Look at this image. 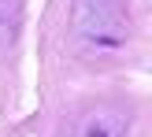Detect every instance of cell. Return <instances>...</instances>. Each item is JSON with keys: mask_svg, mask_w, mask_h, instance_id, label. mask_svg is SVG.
Segmentation results:
<instances>
[{"mask_svg": "<svg viewBox=\"0 0 152 137\" xmlns=\"http://www.w3.org/2000/svg\"><path fill=\"white\" fill-rule=\"evenodd\" d=\"M71 30L82 44L96 52H115L130 37V11L126 0H74Z\"/></svg>", "mask_w": 152, "mask_h": 137, "instance_id": "6da1fadb", "label": "cell"}, {"mask_svg": "<svg viewBox=\"0 0 152 137\" xmlns=\"http://www.w3.org/2000/svg\"><path fill=\"white\" fill-rule=\"evenodd\" d=\"M126 130H130V111L115 100H96L82 108L59 137H126Z\"/></svg>", "mask_w": 152, "mask_h": 137, "instance_id": "7a4b0ae2", "label": "cell"}]
</instances>
